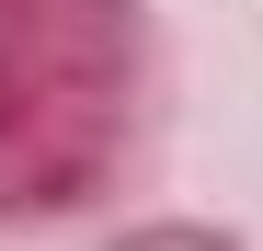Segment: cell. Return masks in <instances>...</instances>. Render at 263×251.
Segmentation results:
<instances>
[{
	"label": "cell",
	"mask_w": 263,
	"mask_h": 251,
	"mask_svg": "<svg viewBox=\"0 0 263 251\" xmlns=\"http://www.w3.org/2000/svg\"><path fill=\"white\" fill-rule=\"evenodd\" d=\"M172 34L149 0H0V228H69L149 172Z\"/></svg>",
	"instance_id": "obj_1"
},
{
	"label": "cell",
	"mask_w": 263,
	"mask_h": 251,
	"mask_svg": "<svg viewBox=\"0 0 263 251\" xmlns=\"http://www.w3.org/2000/svg\"><path fill=\"white\" fill-rule=\"evenodd\" d=\"M92 251H252V240L217 228V217H126V228H103Z\"/></svg>",
	"instance_id": "obj_2"
}]
</instances>
